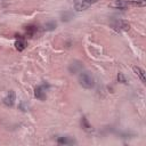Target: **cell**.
Instances as JSON below:
<instances>
[{
	"mask_svg": "<svg viewBox=\"0 0 146 146\" xmlns=\"http://www.w3.org/2000/svg\"><path fill=\"white\" fill-rule=\"evenodd\" d=\"M81 127H82V129H84L86 131H91L92 130V128H91V125L89 124V122H88V120L83 116L82 119H81Z\"/></svg>",
	"mask_w": 146,
	"mask_h": 146,
	"instance_id": "obj_10",
	"label": "cell"
},
{
	"mask_svg": "<svg viewBox=\"0 0 146 146\" xmlns=\"http://www.w3.org/2000/svg\"><path fill=\"white\" fill-rule=\"evenodd\" d=\"M117 80H119V82L127 83V80H125V78H124V75H123L122 73H119V74H117Z\"/></svg>",
	"mask_w": 146,
	"mask_h": 146,
	"instance_id": "obj_13",
	"label": "cell"
},
{
	"mask_svg": "<svg viewBox=\"0 0 146 146\" xmlns=\"http://www.w3.org/2000/svg\"><path fill=\"white\" fill-rule=\"evenodd\" d=\"M97 1H98V0H84V2H86V3H88L89 6H90V5H92V3H96Z\"/></svg>",
	"mask_w": 146,
	"mask_h": 146,
	"instance_id": "obj_14",
	"label": "cell"
},
{
	"mask_svg": "<svg viewBox=\"0 0 146 146\" xmlns=\"http://www.w3.org/2000/svg\"><path fill=\"white\" fill-rule=\"evenodd\" d=\"M132 70H133V72L136 73V75L141 80V82L145 83V71H144L143 68L138 67V66H133Z\"/></svg>",
	"mask_w": 146,
	"mask_h": 146,
	"instance_id": "obj_6",
	"label": "cell"
},
{
	"mask_svg": "<svg viewBox=\"0 0 146 146\" xmlns=\"http://www.w3.org/2000/svg\"><path fill=\"white\" fill-rule=\"evenodd\" d=\"M34 96L40 99V100H44L46 99V89L43 86H39L34 89Z\"/></svg>",
	"mask_w": 146,
	"mask_h": 146,
	"instance_id": "obj_4",
	"label": "cell"
},
{
	"mask_svg": "<svg viewBox=\"0 0 146 146\" xmlns=\"http://www.w3.org/2000/svg\"><path fill=\"white\" fill-rule=\"evenodd\" d=\"M25 41L22 39V38H18L16 41H15V48L18 50V51H23L25 49Z\"/></svg>",
	"mask_w": 146,
	"mask_h": 146,
	"instance_id": "obj_8",
	"label": "cell"
},
{
	"mask_svg": "<svg viewBox=\"0 0 146 146\" xmlns=\"http://www.w3.org/2000/svg\"><path fill=\"white\" fill-rule=\"evenodd\" d=\"M112 27L116 31H128L130 29V24L123 19H116L112 22Z\"/></svg>",
	"mask_w": 146,
	"mask_h": 146,
	"instance_id": "obj_2",
	"label": "cell"
},
{
	"mask_svg": "<svg viewBox=\"0 0 146 146\" xmlns=\"http://www.w3.org/2000/svg\"><path fill=\"white\" fill-rule=\"evenodd\" d=\"M128 5H129L128 1H124V0H116L113 6L116 7V8H120V9H125V8L128 7Z\"/></svg>",
	"mask_w": 146,
	"mask_h": 146,
	"instance_id": "obj_11",
	"label": "cell"
},
{
	"mask_svg": "<svg viewBox=\"0 0 146 146\" xmlns=\"http://www.w3.org/2000/svg\"><path fill=\"white\" fill-rule=\"evenodd\" d=\"M15 92L13 90H9L8 94L6 95V97L3 98V104L7 105V106H13L14 103H15Z\"/></svg>",
	"mask_w": 146,
	"mask_h": 146,
	"instance_id": "obj_3",
	"label": "cell"
},
{
	"mask_svg": "<svg viewBox=\"0 0 146 146\" xmlns=\"http://www.w3.org/2000/svg\"><path fill=\"white\" fill-rule=\"evenodd\" d=\"M44 27H46V30H48V31H52V30H55V29H56V22L50 21V22L46 23Z\"/></svg>",
	"mask_w": 146,
	"mask_h": 146,
	"instance_id": "obj_12",
	"label": "cell"
},
{
	"mask_svg": "<svg viewBox=\"0 0 146 146\" xmlns=\"http://www.w3.org/2000/svg\"><path fill=\"white\" fill-rule=\"evenodd\" d=\"M79 82L80 84L86 89H91L95 86V79L91 75L90 72H81L79 75Z\"/></svg>",
	"mask_w": 146,
	"mask_h": 146,
	"instance_id": "obj_1",
	"label": "cell"
},
{
	"mask_svg": "<svg viewBox=\"0 0 146 146\" xmlns=\"http://www.w3.org/2000/svg\"><path fill=\"white\" fill-rule=\"evenodd\" d=\"M74 7L78 11H81V10H84L89 7L88 3L84 2V0H74Z\"/></svg>",
	"mask_w": 146,
	"mask_h": 146,
	"instance_id": "obj_5",
	"label": "cell"
},
{
	"mask_svg": "<svg viewBox=\"0 0 146 146\" xmlns=\"http://www.w3.org/2000/svg\"><path fill=\"white\" fill-rule=\"evenodd\" d=\"M57 141H58V144H60V145H71V144H75V140L72 139V138L68 137V136L59 137Z\"/></svg>",
	"mask_w": 146,
	"mask_h": 146,
	"instance_id": "obj_7",
	"label": "cell"
},
{
	"mask_svg": "<svg viewBox=\"0 0 146 146\" xmlns=\"http://www.w3.org/2000/svg\"><path fill=\"white\" fill-rule=\"evenodd\" d=\"M36 32H38V26H35V25H29V26H26V34L29 36H33Z\"/></svg>",
	"mask_w": 146,
	"mask_h": 146,
	"instance_id": "obj_9",
	"label": "cell"
}]
</instances>
